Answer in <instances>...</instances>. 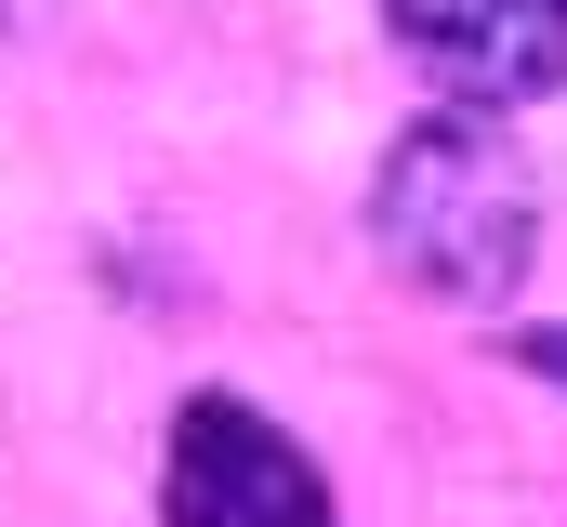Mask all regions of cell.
I'll use <instances>...</instances> for the list:
<instances>
[{"instance_id":"3","label":"cell","mask_w":567,"mask_h":527,"mask_svg":"<svg viewBox=\"0 0 567 527\" xmlns=\"http://www.w3.org/2000/svg\"><path fill=\"white\" fill-rule=\"evenodd\" d=\"M383 27L462 106H515V93L567 80V0H383Z\"/></svg>"},{"instance_id":"2","label":"cell","mask_w":567,"mask_h":527,"mask_svg":"<svg viewBox=\"0 0 567 527\" xmlns=\"http://www.w3.org/2000/svg\"><path fill=\"white\" fill-rule=\"evenodd\" d=\"M158 502H172V527H330L317 462L290 448L251 395H185V409H172Z\"/></svg>"},{"instance_id":"1","label":"cell","mask_w":567,"mask_h":527,"mask_svg":"<svg viewBox=\"0 0 567 527\" xmlns=\"http://www.w3.org/2000/svg\"><path fill=\"white\" fill-rule=\"evenodd\" d=\"M370 238L396 251V277H423L435 303H515V277L542 251V172L488 106H435L396 132L383 185H370Z\"/></svg>"},{"instance_id":"4","label":"cell","mask_w":567,"mask_h":527,"mask_svg":"<svg viewBox=\"0 0 567 527\" xmlns=\"http://www.w3.org/2000/svg\"><path fill=\"white\" fill-rule=\"evenodd\" d=\"M515 356H528V370H542V383H567V330H528V343H515Z\"/></svg>"}]
</instances>
